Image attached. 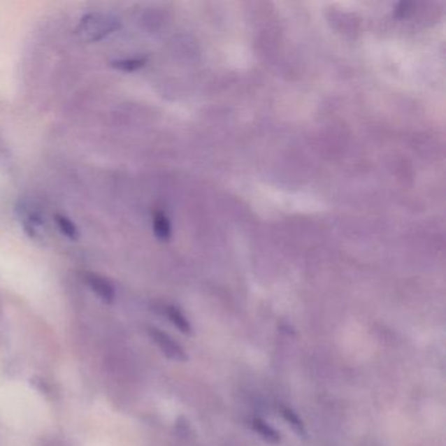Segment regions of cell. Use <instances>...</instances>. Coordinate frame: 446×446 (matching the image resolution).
Wrapping results in <instances>:
<instances>
[{
	"label": "cell",
	"instance_id": "cell-1",
	"mask_svg": "<svg viewBox=\"0 0 446 446\" xmlns=\"http://www.w3.org/2000/svg\"><path fill=\"white\" fill-rule=\"evenodd\" d=\"M121 25V20L117 16L106 13H88L82 16L76 33L81 38L88 42H97L117 31Z\"/></svg>",
	"mask_w": 446,
	"mask_h": 446
},
{
	"label": "cell",
	"instance_id": "cell-2",
	"mask_svg": "<svg viewBox=\"0 0 446 446\" xmlns=\"http://www.w3.org/2000/svg\"><path fill=\"white\" fill-rule=\"evenodd\" d=\"M17 213L25 233L28 234L31 240L43 241L46 237V228L45 217L41 215L40 211H37L29 203L21 202L17 206Z\"/></svg>",
	"mask_w": 446,
	"mask_h": 446
},
{
	"label": "cell",
	"instance_id": "cell-3",
	"mask_svg": "<svg viewBox=\"0 0 446 446\" xmlns=\"http://www.w3.org/2000/svg\"><path fill=\"white\" fill-rule=\"evenodd\" d=\"M150 335L153 339V342L160 347L162 354L168 359H172L174 361H186L187 355L186 351L183 350L182 345L177 343L171 335L164 333L159 329H151Z\"/></svg>",
	"mask_w": 446,
	"mask_h": 446
},
{
	"label": "cell",
	"instance_id": "cell-4",
	"mask_svg": "<svg viewBox=\"0 0 446 446\" xmlns=\"http://www.w3.org/2000/svg\"><path fill=\"white\" fill-rule=\"evenodd\" d=\"M84 279L89 285L92 291L97 294L102 301H105V303L114 301L115 291H114L113 284L106 278H103L101 275L88 273V274L84 275Z\"/></svg>",
	"mask_w": 446,
	"mask_h": 446
},
{
	"label": "cell",
	"instance_id": "cell-5",
	"mask_svg": "<svg viewBox=\"0 0 446 446\" xmlns=\"http://www.w3.org/2000/svg\"><path fill=\"white\" fill-rule=\"evenodd\" d=\"M153 233L161 241L171 240L172 225H171V222L165 213H160V211H156L153 213Z\"/></svg>",
	"mask_w": 446,
	"mask_h": 446
},
{
	"label": "cell",
	"instance_id": "cell-6",
	"mask_svg": "<svg viewBox=\"0 0 446 446\" xmlns=\"http://www.w3.org/2000/svg\"><path fill=\"white\" fill-rule=\"evenodd\" d=\"M54 222L57 224L58 229L61 231L63 236H66L67 238H70L72 241H78L80 237L79 228L76 226V224L72 222L70 217H67L66 215L62 213H55L54 215Z\"/></svg>",
	"mask_w": 446,
	"mask_h": 446
},
{
	"label": "cell",
	"instance_id": "cell-7",
	"mask_svg": "<svg viewBox=\"0 0 446 446\" xmlns=\"http://www.w3.org/2000/svg\"><path fill=\"white\" fill-rule=\"evenodd\" d=\"M253 429L259 436L262 437L264 440H266L267 443H270V444H278V443H280V435H279V432L275 429L274 426H271L268 423H266L264 419L255 417L253 420Z\"/></svg>",
	"mask_w": 446,
	"mask_h": 446
},
{
	"label": "cell",
	"instance_id": "cell-8",
	"mask_svg": "<svg viewBox=\"0 0 446 446\" xmlns=\"http://www.w3.org/2000/svg\"><path fill=\"white\" fill-rule=\"evenodd\" d=\"M166 313H168L169 319L172 321V324H174L181 333L192 334V324L187 321V318L183 315L182 312H181L178 308L169 306L168 310H166Z\"/></svg>",
	"mask_w": 446,
	"mask_h": 446
},
{
	"label": "cell",
	"instance_id": "cell-9",
	"mask_svg": "<svg viewBox=\"0 0 446 446\" xmlns=\"http://www.w3.org/2000/svg\"><path fill=\"white\" fill-rule=\"evenodd\" d=\"M282 415H283L284 420L288 423V426L292 428L294 433H297L298 436H305L306 435L304 423L300 419V416L294 412V410H291L288 407H282Z\"/></svg>",
	"mask_w": 446,
	"mask_h": 446
},
{
	"label": "cell",
	"instance_id": "cell-10",
	"mask_svg": "<svg viewBox=\"0 0 446 446\" xmlns=\"http://www.w3.org/2000/svg\"><path fill=\"white\" fill-rule=\"evenodd\" d=\"M145 62V58H124L112 62V67L118 71L134 72L142 69Z\"/></svg>",
	"mask_w": 446,
	"mask_h": 446
}]
</instances>
